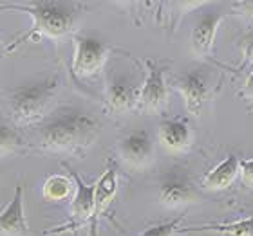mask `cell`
I'll list each match as a JSON object with an SVG mask.
<instances>
[{
    "instance_id": "2e32d148",
    "label": "cell",
    "mask_w": 253,
    "mask_h": 236,
    "mask_svg": "<svg viewBox=\"0 0 253 236\" xmlns=\"http://www.w3.org/2000/svg\"><path fill=\"white\" fill-rule=\"evenodd\" d=\"M194 231H210V233H221L224 236H253V215L246 216L243 220L233 222V224H206V226L188 227L177 233H194Z\"/></svg>"
},
{
    "instance_id": "44dd1931",
    "label": "cell",
    "mask_w": 253,
    "mask_h": 236,
    "mask_svg": "<svg viewBox=\"0 0 253 236\" xmlns=\"http://www.w3.org/2000/svg\"><path fill=\"white\" fill-rule=\"evenodd\" d=\"M241 94H243V98H246V100L253 101V70L250 72L248 79H246V83H244L243 90H241Z\"/></svg>"
},
{
    "instance_id": "ba28073f",
    "label": "cell",
    "mask_w": 253,
    "mask_h": 236,
    "mask_svg": "<svg viewBox=\"0 0 253 236\" xmlns=\"http://www.w3.org/2000/svg\"><path fill=\"white\" fill-rule=\"evenodd\" d=\"M0 236H31L24 209V186L18 184L9 204L0 211Z\"/></svg>"
},
{
    "instance_id": "3957f363",
    "label": "cell",
    "mask_w": 253,
    "mask_h": 236,
    "mask_svg": "<svg viewBox=\"0 0 253 236\" xmlns=\"http://www.w3.org/2000/svg\"><path fill=\"white\" fill-rule=\"evenodd\" d=\"M58 89V76H51L35 83L11 89L7 92V110L13 121L20 125L42 123L53 106Z\"/></svg>"
},
{
    "instance_id": "5bb4252c",
    "label": "cell",
    "mask_w": 253,
    "mask_h": 236,
    "mask_svg": "<svg viewBox=\"0 0 253 236\" xmlns=\"http://www.w3.org/2000/svg\"><path fill=\"white\" fill-rule=\"evenodd\" d=\"M159 139L170 150H185L192 144V130L185 121L169 119L159 126Z\"/></svg>"
},
{
    "instance_id": "ac0fdd59",
    "label": "cell",
    "mask_w": 253,
    "mask_h": 236,
    "mask_svg": "<svg viewBox=\"0 0 253 236\" xmlns=\"http://www.w3.org/2000/svg\"><path fill=\"white\" fill-rule=\"evenodd\" d=\"M26 148V141L15 126L0 119V157L11 153H22Z\"/></svg>"
},
{
    "instance_id": "d6986e66",
    "label": "cell",
    "mask_w": 253,
    "mask_h": 236,
    "mask_svg": "<svg viewBox=\"0 0 253 236\" xmlns=\"http://www.w3.org/2000/svg\"><path fill=\"white\" fill-rule=\"evenodd\" d=\"M183 218H185V215L177 216V218H174V220L170 222H165V224H158V226L154 227H148L147 231H143L141 235L137 236H174L175 233L179 231V224L183 222Z\"/></svg>"
},
{
    "instance_id": "e0dca14e",
    "label": "cell",
    "mask_w": 253,
    "mask_h": 236,
    "mask_svg": "<svg viewBox=\"0 0 253 236\" xmlns=\"http://www.w3.org/2000/svg\"><path fill=\"white\" fill-rule=\"evenodd\" d=\"M74 180L73 177H65V175H51L45 178L43 182V199L51 200V202H60V200H67L73 195Z\"/></svg>"
},
{
    "instance_id": "8fae6325",
    "label": "cell",
    "mask_w": 253,
    "mask_h": 236,
    "mask_svg": "<svg viewBox=\"0 0 253 236\" xmlns=\"http://www.w3.org/2000/svg\"><path fill=\"white\" fill-rule=\"evenodd\" d=\"M118 193V175L116 169L109 166L103 171L98 182L94 184V216H92V236H96V226L100 216L107 211V207L112 204V200Z\"/></svg>"
},
{
    "instance_id": "30bf717a",
    "label": "cell",
    "mask_w": 253,
    "mask_h": 236,
    "mask_svg": "<svg viewBox=\"0 0 253 236\" xmlns=\"http://www.w3.org/2000/svg\"><path fill=\"white\" fill-rule=\"evenodd\" d=\"M137 98H139V90L136 87L126 83L125 79L109 78L105 87V105L109 112L120 114V112L136 108Z\"/></svg>"
},
{
    "instance_id": "6da1fadb",
    "label": "cell",
    "mask_w": 253,
    "mask_h": 236,
    "mask_svg": "<svg viewBox=\"0 0 253 236\" xmlns=\"http://www.w3.org/2000/svg\"><path fill=\"white\" fill-rule=\"evenodd\" d=\"M100 130V121L94 116L78 110L63 112L38 125L33 137V150L82 155L96 142Z\"/></svg>"
},
{
    "instance_id": "ffe728a7",
    "label": "cell",
    "mask_w": 253,
    "mask_h": 236,
    "mask_svg": "<svg viewBox=\"0 0 253 236\" xmlns=\"http://www.w3.org/2000/svg\"><path fill=\"white\" fill-rule=\"evenodd\" d=\"M241 177L243 182L253 186V159L250 161H241Z\"/></svg>"
},
{
    "instance_id": "7402d4cb",
    "label": "cell",
    "mask_w": 253,
    "mask_h": 236,
    "mask_svg": "<svg viewBox=\"0 0 253 236\" xmlns=\"http://www.w3.org/2000/svg\"><path fill=\"white\" fill-rule=\"evenodd\" d=\"M243 54H244V62H253V38L246 40L243 43Z\"/></svg>"
},
{
    "instance_id": "52a82bcc",
    "label": "cell",
    "mask_w": 253,
    "mask_h": 236,
    "mask_svg": "<svg viewBox=\"0 0 253 236\" xmlns=\"http://www.w3.org/2000/svg\"><path fill=\"white\" fill-rule=\"evenodd\" d=\"M118 155L130 168H143L154 157V142L147 132H132L118 144Z\"/></svg>"
},
{
    "instance_id": "7c38bea8",
    "label": "cell",
    "mask_w": 253,
    "mask_h": 236,
    "mask_svg": "<svg viewBox=\"0 0 253 236\" xmlns=\"http://www.w3.org/2000/svg\"><path fill=\"white\" fill-rule=\"evenodd\" d=\"M224 15L221 13H206L199 18L192 31V49L197 56H206L213 47L217 27L222 22Z\"/></svg>"
},
{
    "instance_id": "9c48e42d",
    "label": "cell",
    "mask_w": 253,
    "mask_h": 236,
    "mask_svg": "<svg viewBox=\"0 0 253 236\" xmlns=\"http://www.w3.org/2000/svg\"><path fill=\"white\" fill-rule=\"evenodd\" d=\"M74 180V197L71 204V226L74 229L82 227L87 222H92L94 216V186H87L76 171L69 168Z\"/></svg>"
},
{
    "instance_id": "5b68a950",
    "label": "cell",
    "mask_w": 253,
    "mask_h": 236,
    "mask_svg": "<svg viewBox=\"0 0 253 236\" xmlns=\"http://www.w3.org/2000/svg\"><path fill=\"white\" fill-rule=\"evenodd\" d=\"M145 65H147V79L139 90L136 110L141 114H156L163 110L169 98V87H167L163 68L158 67L150 60H147Z\"/></svg>"
},
{
    "instance_id": "7a4b0ae2",
    "label": "cell",
    "mask_w": 253,
    "mask_h": 236,
    "mask_svg": "<svg viewBox=\"0 0 253 236\" xmlns=\"http://www.w3.org/2000/svg\"><path fill=\"white\" fill-rule=\"evenodd\" d=\"M20 11L33 16V27L7 47V53L20 47L29 40L63 38L73 34L78 22V5L67 2H26V4H0V13Z\"/></svg>"
},
{
    "instance_id": "9a60e30c",
    "label": "cell",
    "mask_w": 253,
    "mask_h": 236,
    "mask_svg": "<svg viewBox=\"0 0 253 236\" xmlns=\"http://www.w3.org/2000/svg\"><path fill=\"white\" fill-rule=\"evenodd\" d=\"M241 173V161L235 155H228L222 163H219L210 173L205 177V188L208 189H226L232 186V182Z\"/></svg>"
},
{
    "instance_id": "4fadbf2b",
    "label": "cell",
    "mask_w": 253,
    "mask_h": 236,
    "mask_svg": "<svg viewBox=\"0 0 253 236\" xmlns=\"http://www.w3.org/2000/svg\"><path fill=\"white\" fill-rule=\"evenodd\" d=\"M197 199H199L197 189L186 178H181V177L167 178L161 184V189H159V200H161V204L169 205V207L190 204V202H194Z\"/></svg>"
},
{
    "instance_id": "277c9868",
    "label": "cell",
    "mask_w": 253,
    "mask_h": 236,
    "mask_svg": "<svg viewBox=\"0 0 253 236\" xmlns=\"http://www.w3.org/2000/svg\"><path fill=\"white\" fill-rule=\"evenodd\" d=\"M76 51L73 58V72L78 78H90L98 74L105 65L111 47L107 43L96 40V38L78 36L76 40Z\"/></svg>"
},
{
    "instance_id": "8992f818",
    "label": "cell",
    "mask_w": 253,
    "mask_h": 236,
    "mask_svg": "<svg viewBox=\"0 0 253 236\" xmlns=\"http://www.w3.org/2000/svg\"><path fill=\"white\" fill-rule=\"evenodd\" d=\"M175 87L185 100L186 110L194 116H201V110L210 98V83L205 72L192 70L175 78Z\"/></svg>"
}]
</instances>
